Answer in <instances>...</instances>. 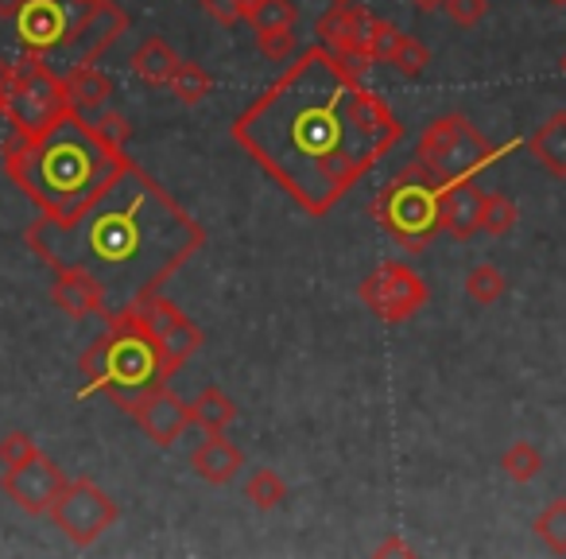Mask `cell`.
<instances>
[{
    "label": "cell",
    "instance_id": "13",
    "mask_svg": "<svg viewBox=\"0 0 566 559\" xmlns=\"http://www.w3.org/2000/svg\"><path fill=\"white\" fill-rule=\"evenodd\" d=\"M63 486H66V474L59 470V463H51L48 455L32 458V463H24V466H9V470L0 474L4 497H9L20 513H28V517H48L51 505L63 494Z\"/></svg>",
    "mask_w": 566,
    "mask_h": 559
},
{
    "label": "cell",
    "instance_id": "18",
    "mask_svg": "<svg viewBox=\"0 0 566 559\" xmlns=\"http://www.w3.org/2000/svg\"><path fill=\"white\" fill-rule=\"evenodd\" d=\"M187 463L206 486H229V482L244 470V451L237 447L233 439H226V432H221V435H206V439L190 451Z\"/></svg>",
    "mask_w": 566,
    "mask_h": 559
},
{
    "label": "cell",
    "instance_id": "15",
    "mask_svg": "<svg viewBox=\"0 0 566 559\" xmlns=\"http://www.w3.org/2000/svg\"><path fill=\"white\" fill-rule=\"evenodd\" d=\"M373 24H377V17H373L365 4H357V0L354 4H331V9L315 20V35L326 51H334V55L349 59V63H357V66H369L365 48H369Z\"/></svg>",
    "mask_w": 566,
    "mask_h": 559
},
{
    "label": "cell",
    "instance_id": "19",
    "mask_svg": "<svg viewBox=\"0 0 566 559\" xmlns=\"http://www.w3.org/2000/svg\"><path fill=\"white\" fill-rule=\"evenodd\" d=\"M179 63H182V59L175 55V48L167 40H159V35L140 40V48L128 55V71H133L148 90H167V86H171Z\"/></svg>",
    "mask_w": 566,
    "mask_h": 559
},
{
    "label": "cell",
    "instance_id": "14",
    "mask_svg": "<svg viewBox=\"0 0 566 559\" xmlns=\"http://www.w3.org/2000/svg\"><path fill=\"white\" fill-rule=\"evenodd\" d=\"M128 416H133V424L144 432V439H151L159 451H171L175 443L187 435V427H195L190 404L182 401V396H175L167 381L156 389H148L144 396H136Z\"/></svg>",
    "mask_w": 566,
    "mask_h": 559
},
{
    "label": "cell",
    "instance_id": "36",
    "mask_svg": "<svg viewBox=\"0 0 566 559\" xmlns=\"http://www.w3.org/2000/svg\"><path fill=\"white\" fill-rule=\"evenodd\" d=\"M377 556H416V548L403 544L400 536H388L385 544H377Z\"/></svg>",
    "mask_w": 566,
    "mask_h": 559
},
{
    "label": "cell",
    "instance_id": "41",
    "mask_svg": "<svg viewBox=\"0 0 566 559\" xmlns=\"http://www.w3.org/2000/svg\"><path fill=\"white\" fill-rule=\"evenodd\" d=\"M82 4H90V0H82Z\"/></svg>",
    "mask_w": 566,
    "mask_h": 559
},
{
    "label": "cell",
    "instance_id": "20",
    "mask_svg": "<svg viewBox=\"0 0 566 559\" xmlns=\"http://www.w3.org/2000/svg\"><path fill=\"white\" fill-rule=\"evenodd\" d=\"M527 152L551 179H566V110H555L527 136Z\"/></svg>",
    "mask_w": 566,
    "mask_h": 559
},
{
    "label": "cell",
    "instance_id": "12",
    "mask_svg": "<svg viewBox=\"0 0 566 559\" xmlns=\"http://www.w3.org/2000/svg\"><path fill=\"white\" fill-rule=\"evenodd\" d=\"M133 308H136V315H140V323L148 327V334L156 339L159 358H164V373H167V381H171L175 373L202 350V342H206L202 327L190 315H182L179 303H171L164 292L148 296V300L133 303Z\"/></svg>",
    "mask_w": 566,
    "mask_h": 559
},
{
    "label": "cell",
    "instance_id": "23",
    "mask_svg": "<svg viewBox=\"0 0 566 559\" xmlns=\"http://www.w3.org/2000/svg\"><path fill=\"white\" fill-rule=\"evenodd\" d=\"M295 20H300V4L295 0H249V9H244V24L252 32L295 28Z\"/></svg>",
    "mask_w": 566,
    "mask_h": 559
},
{
    "label": "cell",
    "instance_id": "22",
    "mask_svg": "<svg viewBox=\"0 0 566 559\" xmlns=\"http://www.w3.org/2000/svg\"><path fill=\"white\" fill-rule=\"evenodd\" d=\"M190 420H195V427H202L206 435L229 432V424L237 420L233 396H229L226 389H218V385H206L202 393L190 401Z\"/></svg>",
    "mask_w": 566,
    "mask_h": 559
},
{
    "label": "cell",
    "instance_id": "17",
    "mask_svg": "<svg viewBox=\"0 0 566 559\" xmlns=\"http://www.w3.org/2000/svg\"><path fill=\"white\" fill-rule=\"evenodd\" d=\"M51 303H55L66 319H74V323L109 315L105 292L86 272H78V268H51Z\"/></svg>",
    "mask_w": 566,
    "mask_h": 559
},
{
    "label": "cell",
    "instance_id": "2",
    "mask_svg": "<svg viewBox=\"0 0 566 559\" xmlns=\"http://www.w3.org/2000/svg\"><path fill=\"white\" fill-rule=\"evenodd\" d=\"M24 245L48 268L86 272L113 315L164 292L167 280L206 249V229L164 183L125 156L74 210L40 214L24 229Z\"/></svg>",
    "mask_w": 566,
    "mask_h": 559
},
{
    "label": "cell",
    "instance_id": "4",
    "mask_svg": "<svg viewBox=\"0 0 566 559\" xmlns=\"http://www.w3.org/2000/svg\"><path fill=\"white\" fill-rule=\"evenodd\" d=\"M78 373L86 377L78 389V401L105 396L120 412H128L136 396L167 381L159 346L148 334V327L140 323L136 308H120L105 319L102 339L78 358Z\"/></svg>",
    "mask_w": 566,
    "mask_h": 559
},
{
    "label": "cell",
    "instance_id": "21",
    "mask_svg": "<svg viewBox=\"0 0 566 559\" xmlns=\"http://www.w3.org/2000/svg\"><path fill=\"white\" fill-rule=\"evenodd\" d=\"M66 97L78 113H97L105 102L113 97V79L102 71V66H74V71L63 74Z\"/></svg>",
    "mask_w": 566,
    "mask_h": 559
},
{
    "label": "cell",
    "instance_id": "26",
    "mask_svg": "<svg viewBox=\"0 0 566 559\" xmlns=\"http://www.w3.org/2000/svg\"><path fill=\"white\" fill-rule=\"evenodd\" d=\"M501 470H504V478H509V482H516V486H527V482L539 478V470H543L539 447H535V443H527V439H516L501 455Z\"/></svg>",
    "mask_w": 566,
    "mask_h": 559
},
{
    "label": "cell",
    "instance_id": "37",
    "mask_svg": "<svg viewBox=\"0 0 566 559\" xmlns=\"http://www.w3.org/2000/svg\"><path fill=\"white\" fill-rule=\"evenodd\" d=\"M408 4H416L419 12H434V9H442V0H408Z\"/></svg>",
    "mask_w": 566,
    "mask_h": 559
},
{
    "label": "cell",
    "instance_id": "31",
    "mask_svg": "<svg viewBox=\"0 0 566 559\" xmlns=\"http://www.w3.org/2000/svg\"><path fill=\"white\" fill-rule=\"evenodd\" d=\"M40 455H43V447L28 432H20V427L0 435V466H4V470H9V466L32 463V458H40Z\"/></svg>",
    "mask_w": 566,
    "mask_h": 559
},
{
    "label": "cell",
    "instance_id": "16",
    "mask_svg": "<svg viewBox=\"0 0 566 559\" xmlns=\"http://www.w3.org/2000/svg\"><path fill=\"white\" fill-rule=\"evenodd\" d=\"M481 210H485V190L478 179H450L439 190V226L454 241H470L481 234Z\"/></svg>",
    "mask_w": 566,
    "mask_h": 559
},
{
    "label": "cell",
    "instance_id": "7",
    "mask_svg": "<svg viewBox=\"0 0 566 559\" xmlns=\"http://www.w3.org/2000/svg\"><path fill=\"white\" fill-rule=\"evenodd\" d=\"M512 148H516V144L485 141V133H481L465 113H442V117H434L431 125L419 133L416 159L439 183H450V179H478V172L493 167L496 159L509 156Z\"/></svg>",
    "mask_w": 566,
    "mask_h": 559
},
{
    "label": "cell",
    "instance_id": "40",
    "mask_svg": "<svg viewBox=\"0 0 566 559\" xmlns=\"http://www.w3.org/2000/svg\"><path fill=\"white\" fill-rule=\"evenodd\" d=\"M563 74H566V55H563Z\"/></svg>",
    "mask_w": 566,
    "mask_h": 559
},
{
    "label": "cell",
    "instance_id": "38",
    "mask_svg": "<svg viewBox=\"0 0 566 559\" xmlns=\"http://www.w3.org/2000/svg\"><path fill=\"white\" fill-rule=\"evenodd\" d=\"M4 105H9V79L0 74V117H4Z\"/></svg>",
    "mask_w": 566,
    "mask_h": 559
},
{
    "label": "cell",
    "instance_id": "3",
    "mask_svg": "<svg viewBox=\"0 0 566 559\" xmlns=\"http://www.w3.org/2000/svg\"><path fill=\"white\" fill-rule=\"evenodd\" d=\"M128 136L133 125L120 113L90 121L71 105L40 133H9L0 148V167L40 214H66L109 179L113 167L125 159Z\"/></svg>",
    "mask_w": 566,
    "mask_h": 559
},
{
    "label": "cell",
    "instance_id": "30",
    "mask_svg": "<svg viewBox=\"0 0 566 559\" xmlns=\"http://www.w3.org/2000/svg\"><path fill=\"white\" fill-rule=\"evenodd\" d=\"M256 48L260 55L272 66H287L295 55H300V35L295 28H275V32H256Z\"/></svg>",
    "mask_w": 566,
    "mask_h": 559
},
{
    "label": "cell",
    "instance_id": "34",
    "mask_svg": "<svg viewBox=\"0 0 566 559\" xmlns=\"http://www.w3.org/2000/svg\"><path fill=\"white\" fill-rule=\"evenodd\" d=\"M442 9L454 28H478L489 12V0H442Z\"/></svg>",
    "mask_w": 566,
    "mask_h": 559
},
{
    "label": "cell",
    "instance_id": "33",
    "mask_svg": "<svg viewBox=\"0 0 566 559\" xmlns=\"http://www.w3.org/2000/svg\"><path fill=\"white\" fill-rule=\"evenodd\" d=\"M388 66H396V71L403 74V79H419V74L431 66V51L423 48V43L416 40V35H403V43H400V51L392 55V63Z\"/></svg>",
    "mask_w": 566,
    "mask_h": 559
},
{
    "label": "cell",
    "instance_id": "9",
    "mask_svg": "<svg viewBox=\"0 0 566 559\" xmlns=\"http://www.w3.org/2000/svg\"><path fill=\"white\" fill-rule=\"evenodd\" d=\"M51 525L74 544V548H90L97 544L113 525L120 520V509L97 482L90 478H66L59 501L51 505Z\"/></svg>",
    "mask_w": 566,
    "mask_h": 559
},
{
    "label": "cell",
    "instance_id": "10",
    "mask_svg": "<svg viewBox=\"0 0 566 559\" xmlns=\"http://www.w3.org/2000/svg\"><path fill=\"white\" fill-rule=\"evenodd\" d=\"M357 296H361V303L380 323L396 327V323L416 319L419 311L427 308L431 288H427V280L411 265H403V260H385V265H377L365 276Z\"/></svg>",
    "mask_w": 566,
    "mask_h": 559
},
{
    "label": "cell",
    "instance_id": "27",
    "mask_svg": "<svg viewBox=\"0 0 566 559\" xmlns=\"http://www.w3.org/2000/svg\"><path fill=\"white\" fill-rule=\"evenodd\" d=\"M167 90H171V97H179L182 105H202L206 97H210V90H213V79L198 63L182 59L179 71H175V79H171V86H167Z\"/></svg>",
    "mask_w": 566,
    "mask_h": 559
},
{
    "label": "cell",
    "instance_id": "32",
    "mask_svg": "<svg viewBox=\"0 0 566 559\" xmlns=\"http://www.w3.org/2000/svg\"><path fill=\"white\" fill-rule=\"evenodd\" d=\"M400 43H403L400 28H396L392 20L377 17V24H373V32H369V48H365V55H369V63H392V55L400 51Z\"/></svg>",
    "mask_w": 566,
    "mask_h": 559
},
{
    "label": "cell",
    "instance_id": "39",
    "mask_svg": "<svg viewBox=\"0 0 566 559\" xmlns=\"http://www.w3.org/2000/svg\"><path fill=\"white\" fill-rule=\"evenodd\" d=\"M331 4H354V0H331Z\"/></svg>",
    "mask_w": 566,
    "mask_h": 559
},
{
    "label": "cell",
    "instance_id": "35",
    "mask_svg": "<svg viewBox=\"0 0 566 559\" xmlns=\"http://www.w3.org/2000/svg\"><path fill=\"white\" fill-rule=\"evenodd\" d=\"M198 9L221 28H237L244 20V9H249V0H198Z\"/></svg>",
    "mask_w": 566,
    "mask_h": 559
},
{
    "label": "cell",
    "instance_id": "8",
    "mask_svg": "<svg viewBox=\"0 0 566 559\" xmlns=\"http://www.w3.org/2000/svg\"><path fill=\"white\" fill-rule=\"evenodd\" d=\"M9 79V105H4V121H9L12 136H32L48 128L55 117L71 110L63 74L48 63V59H28L9 71H0Z\"/></svg>",
    "mask_w": 566,
    "mask_h": 559
},
{
    "label": "cell",
    "instance_id": "11",
    "mask_svg": "<svg viewBox=\"0 0 566 559\" xmlns=\"http://www.w3.org/2000/svg\"><path fill=\"white\" fill-rule=\"evenodd\" d=\"M128 24L133 20H128V12L120 4H113V0H90V4H82L78 20H74L63 51L51 59V66L59 74L74 71V66H97V59L128 32Z\"/></svg>",
    "mask_w": 566,
    "mask_h": 559
},
{
    "label": "cell",
    "instance_id": "25",
    "mask_svg": "<svg viewBox=\"0 0 566 559\" xmlns=\"http://www.w3.org/2000/svg\"><path fill=\"white\" fill-rule=\"evenodd\" d=\"M509 292V280L496 265H473L465 272V296H470L478 308H493L501 296Z\"/></svg>",
    "mask_w": 566,
    "mask_h": 559
},
{
    "label": "cell",
    "instance_id": "29",
    "mask_svg": "<svg viewBox=\"0 0 566 559\" xmlns=\"http://www.w3.org/2000/svg\"><path fill=\"white\" fill-rule=\"evenodd\" d=\"M516 203L501 190H485V210H481V234L489 237H504L516 226Z\"/></svg>",
    "mask_w": 566,
    "mask_h": 559
},
{
    "label": "cell",
    "instance_id": "1",
    "mask_svg": "<svg viewBox=\"0 0 566 559\" xmlns=\"http://www.w3.org/2000/svg\"><path fill=\"white\" fill-rule=\"evenodd\" d=\"M229 136L300 210L326 218L403 141V121L365 66L318 43L237 113Z\"/></svg>",
    "mask_w": 566,
    "mask_h": 559
},
{
    "label": "cell",
    "instance_id": "24",
    "mask_svg": "<svg viewBox=\"0 0 566 559\" xmlns=\"http://www.w3.org/2000/svg\"><path fill=\"white\" fill-rule=\"evenodd\" d=\"M244 497H249L252 509H280L287 497H292V489H287V482L280 478L275 470H268V466H260V470L249 474V482H244Z\"/></svg>",
    "mask_w": 566,
    "mask_h": 559
},
{
    "label": "cell",
    "instance_id": "5",
    "mask_svg": "<svg viewBox=\"0 0 566 559\" xmlns=\"http://www.w3.org/2000/svg\"><path fill=\"white\" fill-rule=\"evenodd\" d=\"M439 190H442V183L434 179L419 159H411L396 179H388L385 187L373 195V203H369L373 221H377L400 249H408V252L427 249V245L442 234Z\"/></svg>",
    "mask_w": 566,
    "mask_h": 559
},
{
    "label": "cell",
    "instance_id": "28",
    "mask_svg": "<svg viewBox=\"0 0 566 559\" xmlns=\"http://www.w3.org/2000/svg\"><path fill=\"white\" fill-rule=\"evenodd\" d=\"M535 532L555 556H566V497H555V501L543 505L539 517H535Z\"/></svg>",
    "mask_w": 566,
    "mask_h": 559
},
{
    "label": "cell",
    "instance_id": "6",
    "mask_svg": "<svg viewBox=\"0 0 566 559\" xmlns=\"http://www.w3.org/2000/svg\"><path fill=\"white\" fill-rule=\"evenodd\" d=\"M82 0H0V71L28 59H55Z\"/></svg>",
    "mask_w": 566,
    "mask_h": 559
}]
</instances>
